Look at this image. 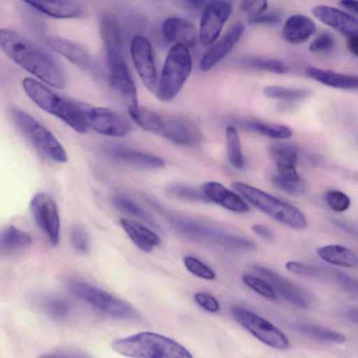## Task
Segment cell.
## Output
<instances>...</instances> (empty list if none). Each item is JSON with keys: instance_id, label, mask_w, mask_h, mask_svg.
I'll list each match as a JSON object with an SVG mask.
<instances>
[{"instance_id": "5b68a950", "label": "cell", "mask_w": 358, "mask_h": 358, "mask_svg": "<svg viewBox=\"0 0 358 358\" xmlns=\"http://www.w3.org/2000/svg\"><path fill=\"white\" fill-rule=\"evenodd\" d=\"M64 286L76 298L110 317L121 320L139 318L132 305L100 287L77 279L66 280Z\"/></svg>"}, {"instance_id": "ac0fdd59", "label": "cell", "mask_w": 358, "mask_h": 358, "mask_svg": "<svg viewBox=\"0 0 358 358\" xmlns=\"http://www.w3.org/2000/svg\"><path fill=\"white\" fill-rule=\"evenodd\" d=\"M162 136L177 144L192 145L201 141L202 134L198 126L191 120L176 117L164 120V129Z\"/></svg>"}, {"instance_id": "f546056e", "label": "cell", "mask_w": 358, "mask_h": 358, "mask_svg": "<svg viewBox=\"0 0 358 358\" xmlns=\"http://www.w3.org/2000/svg\"><path fill=\"white\" fill-rule=\"evenodd\" d=\"M317 255L324 261L330 264L344 266H358V256L350 249L341 245H327L317 249Z\"/></svg>"}, {"instance_id": "cb8c5ba5", "label": "cell", "mask_w": 358, "mask_h": 358, "mask_svg": "<svg viewBox=\"0 0 358 358\" xmlns=\"http://www.w3.org/2000/svg\"><path fill=\"white\" fill-rule=\"evenodd\" d=\"M22 1L36 10L54 18H76L83 13L80 5L73 0Z\"/></svg>"}, {"instance_id": "2e32d148", "label": "cell", "mask_w": 358, "mask_h": 358, "mask_svg": "<svg viewBox=\"0 0 358 358\" xmlns=\"http://www.w3.org/2000/svg\"><path fill=\"white\" fill-rule=\"evenodd\" d=\"M244 25L241 22L234 24L203 55L200 69L208 71L221 61L236 45L244 32Z\"/></svg>"}, {"instance_id": "8fae6325", "label": "cell", "mask_w": 358, "mask_h": 358, "mask_svg": "<svg viewBox=\"0 0 358 358\" xmlns=\"http://www.w3.org/2000/svg\"><path fill=\"white\" fill-rule=\"evenodd\" d=\"M30 210L35 222L49 242L57 245L59 239L60 220L55 200L47 193H37L30 201Z\"/></svg>"}, {"instance_id": "db71d44e", "label": "cell", "mask_w": 358, "mask_h": 358, "mask_svg": "<svg viewBox=\"0 0 358 358\" xmlns=\"http://www.w3.org/2000/svg\"><path fill=\"white\" fill-rule=\"evenodd\" d=\"M340 3L345 8L358 14V0H341Z\"/></svg>"}, {"instance_id": "d6986e66", "label": "cell", "mask_w": 358, "mask_h": 358, "mask_svg": "<svg viewBox=\"0 0 358 358\" xmlns=\"http://www.w3.org/2000/svg\"><path fill=\"white\" fill-rule=\"evenodd\" d=\"M99 30L106 50V63L124 59L122 35L116 20L108 14H103L99 20Z\"/></svg>"}, {"instance_id": "484cf974", "label": "cell", "mask_w": 358, "mask_h": 358, "mask_svg": "<svg viewBox=\"0 0 358 358\" xmlns=\"http://www.w3.org/2000/svg\"><path fill=\"white\" fill-rule=\"evenodd\" d=\"M315 31L316 26L310 18L296 14L286 20L282 35L287 43L296 45L306 41Z\"/></svg>"}, {"instance_id": "7dc6e473", "label": "cell", "mask_w": 358, "mask_h": 358, "mask_svg": "<svg viewBox=\"0 0 358 358\" xmlns=\"http://www.w3.org/2000/svg\"><path fill=\"white\" fill-rule=\"evenodd\" d=\"M334 38L331 34L322 32L312 41L309 50L314 52H327L334 48Z\"/></svg>"}, {"instance_id": "60d3db41", "label": "cell", "mask_w": 358, "mask_h": 358, "mask_svg": "<svg viewBox=\"0 0 358 358\" xmlns=\"http://www.w3.org/2000/svg\"><path fill=\"white\" fill-rule=\"evenodd\" d=\"M285 266L289 271L299 276L309 279L320 280L322 267L294 261L287 262Z\"/></svg>"}, {"instance_id": "ffe728a7", "label": "cell", "mask_w": 358, "mask_h": 358, "mask_svg": "<svg viewBox=\"0 0 358 358\" xmlns=\"http://www.w3.org/2000/svg\"><path fill=\"white\" fill-rule=\"evenodd\" d=\"M269 154L276 164L280 177L292 182L300 180L296 168L298 152L294 145L286 143H273L269 147Z\"/></svg>"}, {"instance_id": "4316f807", "label": "cell", "mask_w": 358, "mask_h": 358, "mask_svg": "<svg viewBox=\"0 0 358 358\" xmlns=\"http://www.w3.org/2000/svg\"><path fill=\"white\" fill-rule=\"evenodd\" d=\"M120 222L131 242L141 251L150 252L160 243L158 235L146 227L127 219H121Z\"/></svg>"}, {"instance_id": "ab89813d", "label": "cell", "mask_w": 358, "mask_h": 358, "mask_svg": "<svg viewBox=\"0 0 358 358\" xmlns=\"http://www.w3.org/2000/svg\"><path fill=\"white\" fill-rule=\"evenodd\" d=\"M183 264L190 273L199 278L213 280L216 277L215 273L212 269L194 257L190 255L185 256Z\"/></svg>"}, {"instance_id": "e0dca14e", "label": "cell", "mask_w": 358, "mask_h": 358, "mask_svg": "<svg viewBox=\"0 0 358 358\" xmlns=\"http://www.w3.org/2000/svg\"><path fill=\"white\" fill-rule=\"evenodd\" d=\"M108 80L111 87L129 105L137 104V90L124 59L107 63Z\"/></svg>"}, {"instance_id": "9c48e42d", "label": "cell", "mask_w": 358, "mask_h": 358, "mask_svg": "<svg viewBox=\"0 0 358 358\" xmlns=\"http://www.w3.org/2000/svg\"><path fill=\"white\" fill-rule=\"evenodd\" d=\"M231 313L234 320L264 344L278 350L290 347L282 331L256 313L241 307L233 308Z\"/></svg>"}, {"instance_id": "83f0119b", "label": "cell", "mask_w": 358, "mask_h": 358, "mask_svg": "<svg viewBox=\"0 0 358 358\" xmlns=\"http://www.w3.org/2000/svg\"><path fill=\"white\" fill-rule=\"evenodd\" d=\"M306 75L329 87L340 89H358V76H350L309 66L306 69Z\"/></svg>"}, {"instance_id": "ee69618b", "label": "cell", "mask_w": 358, "mask_h": 358, "mask_svg": "<svg viewBox=\"0 0 358 358\" xmlns=\"http://www.w3.org/2000/svg\"><path fill=\"white\" fill-rule=\"evenodd\" d=\"M325 200L328 206L336 212H343L350 205L349 196L338 190H329L325 194Z\"/></svg>"}, {"instance_id": "816d5d0a", "label": "cell", "mask_w": 358, "mask_h": 358, "mask_svg": "<svg viewBox=\"0 0 358 358\" xmlns=\"http://www.w3.org/2000/svg\"><path fill=\"white\" fill-rule=\"evenodd\" d=\"M252 230L258 236L266 240H272L273 235L271 231L266 226L263 224H254L252 226Z\"/></svg>"}, {"instance_id": "836d02e7", "label": "cell", "mask_w": 358, "mask_h": 358, "mask_svg": "<svg viewBox=\"0 0 358 358\" xmlns=\"http://www.w3.org/2000/svg\"><path fill=\"white\" fill-rule=\"evenodd\" d=\"M226 141L228 157L231 164L237 169H243L245 160L238 134L234 126L229 125L226 128Z\"/></svg>"}, {"instance_id": "9f6ffc18", "label": "cell", "mask_w": 358, "mask_h": 358, "mask_svg": "<svg viewBox=\"0 0 358 358\" xmlns=\"http://www.w3.org/2000/svg\"><path fill=\"white\" fill-rule=\"evenodd\" d=\"M208 0H187V2L193 8H198L205 3Z\"/></svg>"}, {"instance_id": "8d00e7d4", "label": "cell", "mask_w": 358, "mask_h": 358, "mask_svg": "<svg viewBox=\"0 0 358 358\" xmlns=\"http://www.w3.org/2000/svg\"><path fill=\"white\" fill-rule=\"evenodd\" d=\"M43 308L50 317L59 321L66 319L71 311L70 303L59 296L45 299L43 303Z\"/></svg>"}, {"instance_id": "e575fe53", "label": "cell", "mask_w": 358, "mask_h": 358, "mask_svg": "<svg viewBox=\"0 0 358 358\" xmlns=\"http://www.w3.org/2000/svg\"><path fill=\"white\" fill-rule=\"evenodd\" d=\"M113 206L120 211L143 220L149 224L157 227V224L153 217L131 199L117 195L113 199Z\"/></svg>"}, {"instance_id": "52a82bcc", "label": "cell", "mask_w": 358, "mask_h": 358, "mask_svg": "<svg viewBox=\"0 0 358 358\" xmlns=\"http://www.w3.org/2000/svg\"><path fill=\"white\" fill-rule=\"evenodd\" d=\"M11 117L18 130L38 151L55 162H67L64 148L43 124L19 108L12 110Z\"/></svg>"}, {"instance_id": "d590c367", "label": "cell", "mask_w": 358, "mask_h": 358, "mask_svg": "<svg viewBox=\"0 0 358 358\" xmlns=\"http://www.w3.org/2000/svg\"><path fill=\"white\" fill-rule=\"evenodd\" d=\"M329 281L341 290L358 296V280L343 272L326 268L324 281Z\"/></svg>"}, {"instance_id": "f1b7e54d", "label": "cell", "mask_w": 358, "mask_h": 358, "mask_svg": "<svg viewBox=\"0 0 358 358\" xmlns=\"http://www.w3.org/2000/svg\"><path fill=\"white\" fill-rule=\"evenodd\" d=\"M128 114L131 119L143 130L162 136L164 119L155 112L137 104L129 105Z\"/></svg>"}, {"instance_id": "8992f818", "label": "cell", "mask_w": 358, "mask_h": 358, "mask_svg": "<svg viewBox=\"0 0 358 358\" xmlns=\"http://www.w3.org/2000/svg\"><path fill=\"white\" fill-rule=\"evenodd\" d=\"M192 67V59L188 47L177 43L169 50L166 57L156 95L159 100L167 102L176 97L182 89Z\"/></svg>"}, {"instance_id": "f907efd6", "label": "cell", "mask_w": 358, "mask_h": 358, "mask_svg": "<svg viewBox=\"0 0 358 358\" xmlns=\"http://www.w3.org/2000/svg\"><path fill=\"white\" fill-rule=\"evenodd\" d=\"M281 15L278 13H270L266 15H261L250 17L248 22L254 24H276L281 21Z\"/></svg>"}, {"instance_id": "7c38bea8", "label": "cell", "mask_w": 358, "mask_h": 358, "mask_svg": "<svg viewBox=\"0 0 358 358\" xmlns=\"http://www.w3.org/2000/svg\"><path fill=\"white\" fill-rule=\"evenodd\" d=\"M232 12L227 0H211L206 6L200 21L199 39L204 47L212 45Z\"/></svg>"}, {"instance_id": "277c9868", "label": "cell", "mask_w": 358, "mask_h": 358, "mask_svg": "<svg viewBox=\"0 0 358 358\" xmlns=\"http://www.w3.org/2000/svg\"><path fill=\"white\" fill-rule=\"evenodd\" d=\"M231 187L250 203L275 220L297 230L306 228V216L295 206L243 182H234Z\"/></svg>"}, {"instance_id": "bcb514c9", "label": "cell", "mask_w": 358, "mask_h": 358, "mask_svg": "<svg viewBox=\"0 0 358 358\" xmlns=\"http://www.w3.org/2000/svg\"><path fill=\"white\" fill-rule=\"evenodd\" d=\"M274 185L280 190L293 196L301 194L303 190L304 187L299 185V182H292L285 180L280 177L279 175L273 176L272 178Z\"/></svg>"}, {"instance_id": "f5cc1de1", "label": "cell", "mask_w": 358, "mask_h": 358, "mask_svg": "<svg viewBox=\"0 0 358 358\" xmlns=\"http://www.w3.org/2000/svg\"><path fill=\"white\" fill-rule=\"evenodd\" d=\"M347 48L352 55L358 57V35L348 36Z\"/></svg>"}, {"instance_id": "11a10c76", "label": "cell", "mask_w": 358, "mask_h": 358, "mask_svg": "<svg viewBox=\"0 0 358 358\" xmlns=\"http://www.w3.org/2000/svg\"><path fill=\"white\" fill-rule=\"evenodd\" d=\"M347 318L352 323L358 325V308H352L347 310Z\"/></svg>"}, {"instance_id": "7402d4cb", "label": "cell", "mask_w": 358, "mask_h": 358, "mask_svg": "<svg viewBox=\"0 0 358 358\" xmlns=\"http://www.w3.org/2000/svg\"><path fill=\"white\" fill-rule=\"evenodd\" d=\"M313 13L324 24L349 36L358 35V20L336 8L320 5L315 7Z\"/></svg>"}, {"instance_id": "6da1fadb", "label": "cell", "mask_w": 358, "mask_h": 358, "mask_svg": "<svg viewBox=\"0 0 358 358\" xmlns=\"http://www.w3.org/2000/svg\"><path fill=\"white\" fill-rule=\"evenodd\" d=\"M0 46L10 59L43 83L58 89L64 87L65 76L58 64L17 32L1 28Z\"/></svg>"}, {"instance_id": "44dd1931", "label": "cell", "mask_w": 358, "mask_h": 358, "mask_svg": "<svg viewBox=\"0 0 358 358\" xmlns=\"http://www.w3.org/2000/svg\"><path fill=\"white\" fill-rule=\"evenodd\" d=\"M50 49L81 69H89L92 58L89 51L82 45L56 35L48 36L45 39Z\"/></svg>"}, {"instance_id": "9a60e30c", "label": "cell", "mask_w": 358, "mask_h": 358, "mask_svg": "<svg viewBox=\"0 0 358 358\" xmlns=\"http://www.w3.org/2000/svg\"><path fill=\"white\" fill-rule=\"evenodd\" d=\"M254 269L267 279L274 290L289 303L299 308L309 306V296L300 287L268 268L255 265Z\"/></svg>"}, {"instance_id": "74e56055", "label": "cell", "mask_w": 358, "mask_h": 358, "mask_svg": "<svg viewBox=\"0 0 358 358\" xmlns=\"http://www.w3.org/2000/svg\"><path fill=\"white\" fill-rule=\"evenodd\" d=\"M263 92L268 97L289 101L301 99L309 94L307 90L289 89L277 85L266 86L264 88Z\"/></svg>"}, {"instance_id": "4fadbf2b", "label": "cell", "mask_w": 358, "mask_h": 358, "mask_svg": "<svg viewBox=\"0 0 358 358\" xmlns=\"http://www.w3.org/2000/svg\"><path fill=\"white\" fill-rule=\"evenodd\" d=\"M130 54L142 82L149 91L155 92L158 82L150 41L143 36H135L131 41Z\"/></svg>"}, {"instance_id": "681fc988", "label": "cell", "mask_w": 358, "mask_h": 358, "mask_svg": "<svg viewBox=\"0 0 358 358\" xmlns=\"http://www.w3.org/2000/svg\"><path fill=\"white\" fill-rule=\"evenodd\" d=\"M194 299L201 307L208 312L216 313L220 310L218 301L209 293L197 292Z\"/></svg>"}, {"instance_id": "ba28073f", "label": "cell", "mask_w": 358, "mask_h": 358, "mask_svg": "<svg viewBox=\"0 0 358 358\" xmlns=\"http://www.w3.org/2000/svg\"><path fill=\"white\" fill-rule=\"evenodd\" d=\"M172 223L186 238L204 245L230 250H250L255 246L249 239L225 233L198 221L173 217Z\"/></svg>"}, {"instance_id": "5bb4252c", "label": "cell", "mask_w": 358, "mask_h": 358, "mask_svg": "<svg viewBox=\"0 0 358 358\" xmlns=\"http://www.w3.org/2000/svg\"><path fill=\"white\" fill-rule=\"evenodd\" d=\"M103 155L109 159L122 164L148 169H159L165 166L159 157L120 145L102 148Z\"/></svg>"}, {"instance_id": "3957f363", "label": "cell", "mask_w": 358, "mask_h": 358, "mask_svg": "<svg viewBox=\"0 0 358 358\" xmlns=\"http://www.w3.org/2000/svg\"><path fill=\"white\" fill-rule=\"evenodd\" d=\"M22 84L26 94L38 107L60 119L76 132L87 131L88 127L81 105L61 97L32 78H24Z\"/></svg>"}, {"instance_id": "f6af8a7d", "label": "cell", "mask_w": 358, "mask_h": 358, "mask_svg": "<svg viewBox=\"0 0 358 358\" xmlns=\"http://www.w3.org/2000/svg\"><path fill=\"white\" fill-rule=\"evenodd\" d=\"M71 241L74 248L82 253L88 251L90 238L87 232L83 227L76 224L72 227L70 232Z\"/></svg>"}, {"instance_id": "d6a6232c", "label": "cell", "mask_w": 358, "mask_h": 358, "mask_svg": "<svg viewBox=\"0 0 358 358\" xmlns=\"http://www.w3.org/2000/svg\"><path fill=\"white\" fill-rule=\"evenodd\" d=\"M294 328L304 336L317 341L343 343L346 340L345 336L341 333L314 324H298Z\"/></svg>"}, {"instance_id": "1f68e13d", "label": "cell", "mask_w": 358, "mask_h": 358, "mask_svg": "<svg viewBox=\"0 0 358 358\" xmlns=\"http://www.w3.org/2000/svg\"><path fill=\"white\" fill-rule=\"evenodd\" d=\"M32 243L29 234L13 225L6 227L0 235L1 253L10 254L29 247Z\"/></svg>"}, {"instance_id": "f35d334b", "label": "cell", "mask_w": 358, "mask_h": 358, "mask_svg": "<svg viewBox=\"0 0 358 358\" xmlns=\"http://www.w3.org/2000/svg\"><path fill=\"white\" fill-rule=\"evenodd\" d=\"M243 66L274 73H285L289 71V67L283 62L273 59L250 58L242 62Z\"/></svg>"}, {"instance_id": "d4e9b609", "label": "cell", "mask_w": 358, "mask_h": 358, "mask_svg": "<svg viewBox=\"0 0 358 358\" xmlns=\"http://www.w3.org/2000/svg\"><path fill=\"white\" fill-rule=\"evenodd\" d=\"M162 33L166 41L175 44L181 43L187 47L196 45L197 31L189 21L179 17H171L164 20Z\"/></svg>"}, {"instance_id": "b9f144b4", "label": "cell", "mask_w": 358, "mask_h": 358, "mask_svg": "<svg viewBox=\"0 0 358 358\" xmlns=\"http://www.w3.org/2000/svg\"><path fill=\"white\" fill-rule=\"evenodd\" d=\"M242 280L244 284L259 294L268 299H275V290L268 281L248 274L243 275Z\"/></svg>"}, {"instance_id": "c3c4849f", "label": "cell", "mask_w": 358, "mask_h": 358, "mask_svg": "<svg viewBox=\"0 0 358 358\" xmlns=\"http://www.w3.org/2000/svg\"><path fill=\"white\" fill-rule=\"evenodd\" d=\"M267 0H241V8L250 17L264 14L267 9Z\"/></svg>"}, {"instance_id": "7a4b0ae2", "label": "cell", "mask_w": 358, "mask_h": 358, "mask_svg": "<svg viewBox=\"0 0 358 358\" xmlns=\"http://www.w3.org/2000/svg\"><path fill=\"white\" fill-rule=\"evenodd\" d=\"M111 348L130 357L192 358L190 352L177 341L159 334L143 331L114 340Z\"/></svg>"}, {"instance_id": "7bdbcfd3", "label": "cell", "mask_w": 358, "mask_h": 358, "mask_svg": "<svg viewBox=\"0 0 358 358\" xmlns=\"http://www.w3.org/2000/svg\"><path fill=\"white\" fill-rule=\"evenodd\" d=\"M171 193L178 199L191 201H207L202 192L183 184H176L171 187Z\"/></svg>"}, {"instance_id": "603a6c76", "label": "cell", "mask_w": 358, "mask_h": 358, "mask_svg": "<svg viewBox=\"0 0 358 358\" xmlns=\"http://www.w3.org/2000/svg\"><path fill=\"white\" fill-rule=\"evenodd\" d=\"M207 199L223 208L239 213L249 211V206L236 193L220 182L209 181L203 184L201 191Z\"/></svg>"}, {"instance_id": "30bf717a", "label": "cell", "mask_w": 358, "mask_h": 358, "mask_svg": "<svg viewBox=\"0 0 358 358\" xmlns=\"http://www.w3.org/2000/svg\"><path fill=\"white\" fill-rule=\"evenodd\" d=\"M88 127L111 137H124L131 131L129 122L122 115L107 108L81 105Z\"/></svg>"}, {"instance_id": "4dcf8cb0", "label": "cell", "mask_w": 358, "mask_h": 358, "mask_svg": "<svg viewBox=\"0 0 358 358\" xmlns=\"http://www.w3.org/2000/svg\"><path fill=\"white\" fill-rule=\"evenodd\" d=\"M235 124L248 131H252L271 138L285 139L292 136V131L288 127L256 120H238Z\"/></svg>"}]
</instances>
